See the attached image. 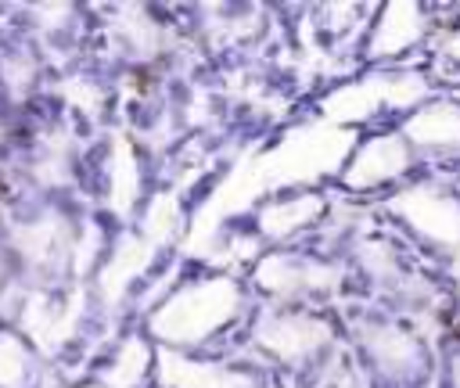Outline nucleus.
Here are the masks:
<instances>
[{
    "label": "nucleus",
    "mask_w": 460,
    "mask_h": 388,
    "mask_svg": "<svg viewBox=\"0 0 460 388\" xmlns=\"http://www.w3.org/2000/svg\"><path fill=\"white\" fill-rule=\"evenodd\" d=\"M407 133L417 140V144H460V112L456 108H446V105H435V108H424L414 123L407 126Z\"/></svg>",
    "instance_id": "obj_5"
},
{
    "label": "nucleus",
    "mask_w": 460,
    "mask_h": 388,
    "mask_svg": "<svg viewBox=\"0 0 460 388\" xmlns=\"http://www.w3.org/2000/svg\"><path fill=\"white\" fill-rule=\"evenodd\" d=\"M395 208L424 234L439 245H460V205L446 194H435V191H414V194H403L395 201Z\"/></svg>",
    "instance_id": "obj_2"
},
{
    "label": "nucleus",
    "mask_w": 460,
    "mask_h": 388,
    "mask_svg": "<svg viewBox=\"0 0 460 388\" xmlns=\"http://www.w3.org/2000/svg\"><path fill=\"white\" fill-rule=\"evenodd\" d=\"M237 309V288L230 281H202L169 298L155 316V331L173 342H198L212 327H220Z\"/></svg>",
    "instance_id": "obj_1"
},
{
    "label": "nucleus",
    "mask_w": 460,
    "mask_h": 388,
    "mask_svg": "<svg viewBox=\"0 0 460 388\" xmlns=\"http://www.w3.org/2000/svg\"><path fill=\"white\" fill-rule=\"evenodd\" d=\"M407 166V152H403V144L395 140V137H381V140H371L360 152L353 173H349V180L353 184H381L388 180V176H395Z\"/></svg>",
    "instance_id": "obj_4"
},
{
    "label": "nucleus",
    "mask_w": 460,
    "mask_h": 388,
    "mask_svg": "<svg viewBox=\"0 0 460 388\" xmlns=\"http://www.w3.org/2000/svg\"><path fill=\"white\" fill-rule=\"evenodd\" d=\"M259 342H266L270 352L288 356V360H291V356L313 352L324 342V327L313 323V320H302V316H277V320H270L259 331Z\"/></svg>",
    "instance_id": "obj_3"
}]
</instances>
